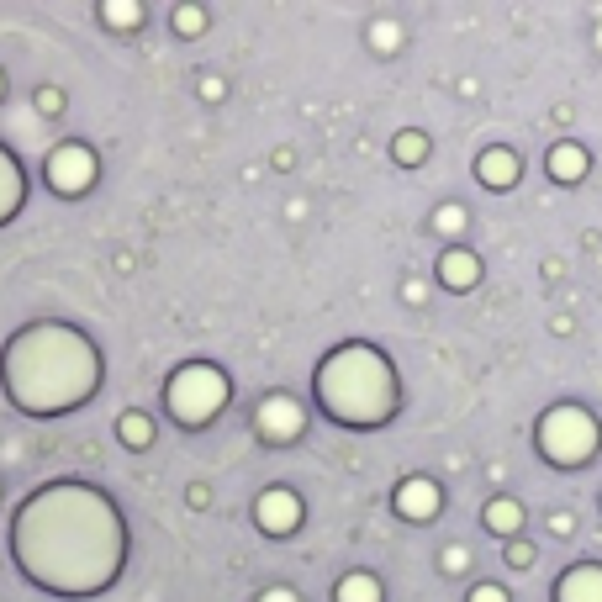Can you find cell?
I'll list each match as a JSON object with an SVG mask.
<instances>
[{"mask_svg":"<svg viewBox=\"0 0 602 602\" xmlns=\"http://www.w3.org/2000/svg\"><path fill=\"white\" fill-rule=\"evenodd\" d=\"M11 560L27 587L64 602H90L122 581L127 518L101 486L48 481L16 507Z\"/></svg>","mask_w":602,"mask_h":602,"instance_id":"obj_1","label":"cell"},{"mask_svg":"<svg viewBox=\"0 0 602 602\" xmlns=\"http://www.w3.org/2000/svg\"><path fill=\"white\" fill-rule=\"evenodd\" d=\"M106 381V360L80 323H27L6 338L0 349V391L27 418H64L80 412Z\"/></svg>","mask_w":602,"mask_h":602,"instance_id":"obj_2","label":"cell"},{"mask_svg":"<svg viewBox=\"0 0 602 602\" xmlns=\"http://www.w3.org/2000/svg\"><path fill=\"white\" fill-rule=\"evenodd\" d=\"M312 402L328 423L349 428V434H375L402 412V381L386 349L365 344V338H344L333 344L312 370Z\"/></svg>","mask_w":602,"mask_h":602,"instance_id":"obj_3","label":"cell"},{"mask_svg":"<svg viewBox=\"0 0 602 602\" xmlns=\"http://www.w3.org/2000/svg\"><path fill=\"white\" fill-rule=\"evenodd\" d=\"M233 397L228 370L212 360H185L164 375V412L180 428H212L222 418V407Z\"/></svg>","mask_w":602,"mask_h":602,"instance_id":"obj_4","label":"cell"},{"mask_svg":"<svg viewBox=\"0 0 602 602\" xmlns=\"http://www.w3.org/2000/svg\"><path fill=\"white\" fill-rule=\"evenodd\" d=\"M534 444H539V455L560 465V470H576V465H587L597 455V444H602V428L587 407H576V402H555L544 418L534 423Z\"/></svg>","mask_w":602,"mask_h":602,"instance_id":"obj_5","label":"cell"},{"mask_svg":"<svg viewBox=\"0 0 602 602\" xmlns=\"http://www.w3.org/2000/svg\"><path fill=\"white\" fill-rule=\"evenodd\" d=\"M43 180H48V191H53V196H64V201L90 196V191H96V180H101V159H96V148L80 143V138L53 143V148H48V159H43Z\"/></svg>","mask_w":602,"mask_h":602,"instance_id":"obj_6","label":"cell"},{"mask_svg":"<svg viewBox=\"0 0 602 602\" xmlns=\"http://www.w3.org/2000/svg\"><path fill=\"white\" fill-rule=\"evenodd\" d=\"M254 523H259L265 539H296L301 523H307V502H301L296 486L275 481V486H265V492L254 497Z\"/></svg>","mask_w":602,"mask_h":602,"instance_id":"obj_7","label":"cell"},{"mask_svg":"<svg viewBox=\"0 0 602 602\" xmlns=\"http://www.w3.org/2000/svg\"><path fill=\"white\" fill-rule=\"evenodd\" d=\"M254 434L275 449L296 444L307 434V407H301L291 391H270V397H259V407H254Z\"/></svg>","mask_w":602,"mask_h":602,"instance_id":"obj_8","label":"cell"},{"mask_svg":"<svg viewBox=\"0 0 602 602\" xmlns=\"http://www.w3.org/2000/svg\"><path fill=\"white\" fill-rule=\"evenodd\" d=\"M391 513L402 523H434L444 513V492L434 476H402L397 492H391Z\"/></svg>","mask_w":602,"mask_h":602,"instance_id":"obj_9","label":"cell"},{"mask_svg":"<svg viewBox=\"0 0 602 602\" xmlns=\"http://www.w3.org/2000/svg\"><path fill=\"white\" fill-rule=\"evenodd\" d=\"M518 175H523V159L513 154V148L492 143L486 154H476V180L486 185V191H513Z\"/></svg>","mask_w":602,"mask_h":602,"instance_id":"obj_10","label":"cell"},{"mask_svg":"<svg viewBox=\"0 0 602 602\" xmlns=\"http://www.w3.org/2000/svg\"><path fill=\"white\" fill-rule=\"evenodd\" d=\"M22 206H27V175H22L11 148L0 143V228H11L22 217Z\"/></svg>","mask_w":602,"mask_h":602,"instance_id":"obj_11","label":"cell"},{"mask_svg":"<svg viewBox=\"0 0 602 602\" xmlns=\"http://www.w3.org/2000/svg\"><path fill=\"white\" fill-rule=\"evenodd\" d=\"M434 275H439V286H444V291H470V286L481 280V259L470 254L465 243H449V249L439 254Z\"/></svg>","mask_w":602,"mask_h":602,"instance_id":"obj_12","label":"cell"},{"mask_svg":"<svg viewBox=\"0 0 602 602\" xmlns=\"http://www.w3.org/2000/svg\"><path fill=\"white\" fill-rule=\"evenodd\" d=\"M555 602H602V566H571L555 581Z\"/></svg>","mask_w":602,"mask_h":602,"instance_id":"obj_13","label":"cell"},{"mask_svg":"<svg viewBox=\"0 0 602 602\" xmlns=\"http://www.w3.org/2000/svg\"><path fill=\"white\" fill-rule=\"evenodd\" d=\"M333 602H386V581L375 571H344L333 581Z\"/></svg>","mask_w":602,"mask_h":602,"instance_id":"obj_14","label":"cell"},{"mask_svg":"<svg viewBox=\"0 0 602 602\" xmlns=\"http://www.w3.org/2000/svg\"><path fill=\"white\" fill-rule=\"evenodd\" d=\"M587 148L581 143H555L550 148V159H544V169H550V180H560V185H576L581 175H587Z\"/></svg>","mask_w":602,"mask_h":602,"instance_id":"obj_15","label":"cell"},{"mask_svg":"<svg viewBox=\"0 0 602 602\" xmlns=\"http://www.w3.org/2000/svg\"><path fill=\"white\" fill-rule=\"evenodd\" d=\"M481 523H486L497 539H513V534L523 529V502H518V497H492V502H486V513H481Z\"/></svg>","mask_w":602,"mask_h":602,"instance_id":"obj_16","label":"cell"},{"mask_svg":"<svg viewBox=\"0 0 602 602\" xmlns=\"http://www.w3.org/2000/svg\"><path fill=\"white\" fill-rule=\"evenodd\" d=\"M96 16H101L111 32H138V27L148 22V6H143V0H101Z\"/></svg>","mask_w":602,"mask_h":602,"instance_id":"obj_17","label":"cell"},{"mask_svg":"<svg viewBox=\"0 0 602 602\" xmlns=\"http://www.w3.org/2000/svg\"><path fill=\"white\" fill-rule=\"evenodd\" d=\"M117 444L122 449H148V444H154V418H148V412H122V418H117Z\"/></svg>","mask_w":602,"mask_h":602,"instance_id":"obj_18","label":"cell"},{"mask_svg":"<svg viewBox=\"0 0 602 602\" xmlns=\"http://www.w3.org/2000/svg\"><path fill=\"white\" fill-rule=\"evenodd\" d=\"M391 159L407 164V169H418L428 159V133H418V127H407V133L391 138Z\"/></svg>","mask_w":602,"mask_h":602,"instance_id":"obj_19","label":"cell"},{"mask_svg":"<svg viewBox=\"0 0 602 602\" xmlns=\"http://www.w3.org/2000/svg\"><path fill=\"white\" fill-rule=\"evenodd\" d=\"M169 27H175V37H201L212 27V11L206 6H169Z\"/></svg>","mask_w":602,"mask_h":602,"instance_id":"obj_20","label":"cell"},{"mask_svg":"<svg viewBox=\"0 0 602 602\" xmlns=\"http://www.w3.org/2000/svg\"><path fill=\"white\" fill-rule=\"evenodd\" d=\"M365 43H370L375 53H397V48H402V27L391 22V16H381V22H370V32H365Z\"/></svg>","mask_w":602,"mask_h":602,"instance_id":"obj_21","label":"cell"},{"mask_svg":"<svg viewBox=\"0 0 602 602\" xmlns=\"http://www.w3.org/2000/svg\"><path fill=\"white\" fill-rule=\"evenodd\" d=\"M465 222H470V212H465L460 201H444L439 212H434V228H439L444 238H460V233H465Z\"/></svg>","mask_w":602,"mask_h":602,"instance_id":"obj_22","label":"cell"},{"mask_svg":"<svg viewBox=\"0 0 602 602\" xmlns=\"http://www.w3.org/2000/svg\"><path fill=\"white\" fill-rule=\"evenodd\" d=\"M439 566H444L449 576H460V571L470 566V550H465V544H449V550L439 555Z\"/></svg>","mask_w":602,"mask_h":602,"instance_id":"obj_23","label":"cell"},{"mask_svg":"<svg viewBox=\"0 0 602 602\" xmlns=\"http://www.w3.org/2000/svg\"><path fill=\"white\" fill-rule=\"evenodd\" d=\"M37 111H43V117H59V111H64V90L59 85L37 90Z\"/></svg>","mask_w":602,"mask_h":602,"instance_id":"obj_24","label":"cell"},{"mask_svg":"<svg viewBox=\"0 0 602 602\" xmlns=\"http://www.w3.org/2000/svg\"><path fill=\"white\" fill-rule=\"evenodd\" d=\"M465 602H507V587H497V581H476Z\"/></svg>","mask_w":602,"mask_h":602,"instance_id":"obj_25","label":"cell"},{"mask_svg":"<svg viewBox=\"0 0 602 602\" xmlns=\"http://www.w3.org/2000/svg\"><path fill=\"white\" fill-rule=\"evenodd\" d=\"M254 602H301V592H296V587H286V581H275V587H265Z\"/></svg>","mask_w":602,"mask_h":602,"instance_id":"obj_26","label":"cell"},{"mask_svg":"<svg viewBox=\"0 0 602 602\" xmlns=\"http://www.w3.org/2000/svg\"><path fill=\"white\" fill-rule=\"evenodd\" d=\"M529 560H534V544H523V539L507 544V566H529Z\"/></svg>","mask_w":602,"mask_h":602,"instance_id":"obj_27","label":"cell"},{"mask_svg":"<svg viewBox=\"0 0 602 602\" xmlns=\"http://www.w3.org/2000/svg\"><path fill=\"white\" fill-rule=\"evenodd\" d=\"M222 96H228V85H222L217 74H206V80H201V101H222Z\"/></svg>","mask_w":602,"mask_h":602,"instance_id":"obj_28","label":"cell"},{"mask_svg":"<svg viewBox=\"0 0 602 602\" xmlns=\"http://www.w3.org/2000/svg\"><path fill=\"white\" fill-rule=\"evenodd\" d=\"M0 101H6V69H0Z\"/></svg>","mask_w":602,"mask_h":602,"instance_id":"obj_29","label":"cell"}]
</instances>
